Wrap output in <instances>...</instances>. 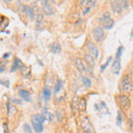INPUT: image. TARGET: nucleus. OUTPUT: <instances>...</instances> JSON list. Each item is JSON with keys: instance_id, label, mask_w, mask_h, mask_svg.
<instances>
[{"instance_id": "obj_36", "label": "nucleus", "mask_w": 133, "mask_h": 133, "mask_svg": "<svg viewBox=\"0 0 133 133\" xmlns=\"http://www.w3.org/2000/svg\"><path fill=\"white\" fill-rule=\"evenodd\" d=\"M79 133H81V132H79Z\"/></svg>"}, {"instance_id": "obj_34", "label": "nucleus", "mask_w": 133, "mask_h": 133, "mask_svg": "<svg viewBox=\"0 0 133 133\" xmlns=\"http://www.w3.org/2000/svg\"><path fill=\"white\" fill-rule=\"evenodd\" d=\"M130 36H131V37L133 36V29H132V32H131V35H130Z\"/></svg>"}, {"instance_id": "obj_1", "label": "nucleus", "mask_w": 133, "mask_h": 133, "mask_svg": "<svg viewBox=\"0 0 133 133\" xmlns=\"http://www.w3.org/2000/svg\"><path fill=\"white\" fill-rule=\"evenodd\" d=\"M119 90L122 94H126V95L133 91V81L129 75H125L121 79L119 83Z\"/></svg>"}, {"instance_id": "obj_21", "label": "nucleus", "mask_w": 133, "mask_h": 133, "mask_svg": "<svg viewBox=\"0 0 133 133\" xmlns=\"http://www.w3.org/2000/svg\"><path fill=\"white\" fill-rule=\"evenodd\" d=\"M82 82L83 83V85H84L86 88H90L91 86V79H90L89 77L83 76L82 77Z\"/></svg>"}, {"instance_id": "obj_35", "label": "nucleus", "mask_w": 133, "mask_h": 133, "mask_svg": "<svg viewBox=\"0 0 133 133\" xmlns=\"http://www.w3.org/2000/svg\"><path fill=\"white\" fill-rule=\"evenodd\" d=\"M36 2H39V1H41V0H36Z\"/></svg>"}, {"instance_id": "obj_15", "label": "nucleus", "mask_w": 133, "mask_h": 133, "mask_svg": "<svg viewBox=\"0 0 133 133\" xmlns=\"http://www.w3.org/2000/svg\"><path fill=\"white\" fill-rule=\"evenodd\" d=\"M19 94L26 102H30L31 101V98H30V94L29 91H25V90H20L19 91Z\"/></svg>"}, {"instance_id": "obj_30", "label": "nucleus", "mask_w": 133, "mask_h": 133, "mask_svg": "<svg viewBox=\"0 0 133 133\" xmlns=\"http://www.w3.org/2000/svg\"><path fill=\"white\" fill-rule=\"evenodd\" d=\"M5 66H0V73L4 72V71H5Z\"/></svg>"}, {"instance_id": "obj_3", "label": "nucleus", "mask_w": 133, "mask_h": 133, "mask_svg": "<svg viewBox=\"0 0 133 133\" xmlns=\"http://www.w3.org/2000/svg\"><path fill=\"white\" fill-rule=\"evenodd\" d=\"M98 21H99L100 25H101V28H103L104 29H107V30L111 29L114 27V25H115V21L112 19L111 14L109 12H105L98 19Z\"/></svg>"}, {"instance_id": "obj_5", "label": "nucleus", "mask_w": 133, "mask_h": 133, "mask_svg": "<svg viewBox=\"0 0 133 133\" xmlns=\"http://www.w3.org/2000/svg\"><path fill=\"white\" fill-rule=\"evenodd\" d=\"M80 125L83 133H96L91 122L87 116H83L80 121Z\"/></svg>"}, {"instance_id": "obj_17", "label": "nucleus", "mask_w": 133, "mask_h": 133, "mask_svg": "<svg viewBox=\"0 0 133 133\" xmlns=\"http://www.w3.org/2000/svg\"><path fill=\"white\" fill-rule=\"evenodd\" d=\"M51 92L50 88L49 87L44 88V90H43V98H44V101L48 102L51 98Z\"/></svg>"}, {"instance_id": "obj_13", "label": "nucleus", "mask_w": 133, "mask_h": 133, "mask_svg": "<svg viewBox=\"0 0 133 133\" xmlns=\"http://www.w3.org/2000/svg\"><path fill=\"white\" fill-rule=\"evenodd\" d=\"M49 48H50V51L51 52L54 53V54H59V53L61 51V44L57 42H54V43H52V44H51L50 46H49Z\"/></svg>"}, {"instance_id": "obj_8", "label": "nucleus", "mask_w": 133, "mask_h": 133, "mask_svg": "<svg viewBox=\"0 0 133 133\" xmlns=\"http://www.w3.org/2000/svg\"><path fill=\"white\" fill-rule=\"evenodd\" d=\"M85 45H86V48L88 50V53H90L95 59H98V56H99V50H98L97 45L91 41H87Z\"/></svg>"}, {"instance_id": "obj_18", "label": "nucleus", "mask_w": 133, "mask_h": 133, "mask_svg": "<svg viewBox=\"0 0 133 133\" xmlns=\"http://www.w3.org/2000/svg\"><path fill=\"white\" fill-rule=\"evenodd\" d=\"M21 64V61H20V59H18V58H14V63H12V68H11L10 72H14L16 71L18 68H20V66Z\"/></svg>"}, {"instance_id": "obj_11", "label": "nucleus", "mask_w": 133, "mask_h": 133, "mask_svg": "<svg viewBox=\"0 0 133 133\" xmlns=\"http://www.w3.org/2000/svg\"><path fill=\"white\" fill-rule=\"evenodd\" d=\"M79 102H80V98L76 96H75L72 99V111L74 115H77L78 112L80 111L79 108Z\"/></svg>"}, {"instance_id": "obj_31", "label": "nucleus", "mask_w": 133, "mask_h": 133, "mask_svg": "<svg viewBox=\"0 0 133 133\" xmlns=\"http://www.w3.org/2000/svg\"><path fill=\"white\" fill-rule=\"evenodd\" d=\"M9 56H10V54H9V53H6V54H4L3 58H4V59H7V58L9 57Z\"/></svg>"}, {"instance_id": "obj_19", "label": "nucleus", "mask_w": 133, "mask_h": 133, "mask_svg": "<svg viewBox=\"0 0 133 133\" xmlns=\"http://www.w3.org/2000/svg\"><path fill=\"white\" fill-rule=\"evenodd\" d=\"M43 115H44V116L45 117V119L49 122H51L53 120V118H54V115H53L51 113L49 112L46 108L44 109V114H43Z\"/></svg>"}, {"instance_id": "obj_25", "label": "nucleus", "mask_w": 133, "mask_h": 133, "mask_svg": "<svg viewBox=\"0 0 133 133\" xmlns=\"http://www.w3.org/2000/svg\"><path fill=\"white\" fill-rule=\"evenodd\" d=\"M129 124H130V129L132 130L133 129V112L130 113V117H129Z\"/></svg>"}, {"instance_id": "obj_6", "label": "nucleus", "mask_w": 133, "mask_h": 133, "mask_svg": "<svg viewBox=\"0 0 133 133\" xmlns=\"http://www.w3.org/2000/svg\"><path fill=\"white\" fill-rule=\"evenodd\" d=\"M92 36L94 40L97 43H102L106 37V33H105L104 29L101 27H95L91 31Z\"/></svg>"}, {"instance_id": "obj_10", "label": "nucleus", "mask_w": 133, "mask_h": 133, "mask_svg": "<svg viewBox=\"0 0 133 133\" xmlns=\"http://www.w3.org/2000/svg\"><path fill=\"white\" fill-rule=\"evenodd\" d=\"M121 59H115L113 62L112 66H111V71H112L114 75L118 76L120 74V72H121Z\"/></svg>"}, {"instance_id": "obj_32", "label": "nucleus", "mask_w": 133, "mask_h": 133, "mask_svg": "<svg viewBox=\"0 0 133 133\" xmlns=\"http://www.w3.org/2000/svg\"><path fill=\"white\" fill-rule=\"evenodd\" d=\"M5 20V19H4V17L3 16H0V25L2 24V23H3V21Z\"/></svg>"}, {"instance_id": "obj_24", "label": "nucleus", "mask_w": 133, "mask_h": 133, "mask_svg": "<svg viewBox=\"0 0 133 133\" xmlns=\"http://www.w3.org/2000/svg\"><path fill=\"white\" fill-rule=\"evenodd\" d=\"M112 59H113V58H112V57H109L108 59V61H107L106 63H105L104 65H102V66H101V68H100V70H101V72H103L105 69H106L107 68H108V66L109 65V64H110V62H111V61H112Z\"/></svg>"}, {"instance_id": "obj_27", "label": "nucleus", "mask_w": 133, "mask_h": 133, "mask_svg": "<svg viewBox=\"0 0 133 133\" xmlns=\"http://www.w3.org/2000/svg\"><path fill=\"white\" fill-rule=\"evenodd\" d=\"M0 84L5 86V88H10V82L8 80H0Z\"/></svg>"}, {"instance_id": "obj_4", "label": "nucleus", "mask_w": 133, "mask_h": 133, "mask_svg": "<svg viewBox=\"0 0 133 133\" xmlns=\"http://www.w3.org/2000/svg\"><path fill=\"white\" fill-rule=\"evenodd\" d=\"M75 64L79 72L81 74H86V75H91V68L88 66V64L85 62L84 59H81V58H76L75 61Z\"/></svg>"}, {"instance_id": "obj_16", "label": "nucleus", "mask_w": 133, "mask_h": 133, "mask_svg": "<svg viewBox=\"0 0 133 133\" xmlns=\"http://www.w3.org/2000/svg\"><path fill=\"white\" fill-rule=\"evenodd\" d=\"M32 126H33V129L36 132V133H42L44 131V124L42 123H38L36 122H32Z\"/></svg>"}, {"instance_id": "obj_9", "label": "nucleus", "mask_w": 133, "mask_h": 133, "mask_svg": "<svg viewBox=\"0 0 133 133\" xmlns=\"http://www.w3.org/2000/svg\"><path fill=\"white\" fill-rule=\"evenodd\" d=\"M111 9L112 12L115 14H121L123 12L122 0H113L111 3Z\"/></svg>"}, {"instance_id": "obj_22", "label": "nucleus", "mask_w": 133, "mask_h": 133, "mask_svg": "<svg viewBox=\"0 0 133 133\" xmlns=\"http://www.w3.org/2000/svg\"><path fill=\"white\" fill-rule=\"evenodd\" d=\"M116 124L121 127L123 124V115H122V111H117V117H116Z\"/></svg>"}, {"instance_id": "obj_2", "label": "nucleus", "mask_w": 133, "mask_h": 133, "mask_svg": "<svg viewBox=\"0 0 133 133\" xmlns=\"http://www.w3.org/2000/svg\"><path fill=\"white\" fill-rule=\"evenodd\" d=\"M115 99H116L117 105L120 107V108L122 109L124 112H127L129 111V109L130 108V98L128 97V95L126 94H120V95H117L115 97Z\"/></svg>"}, {"instance_id": "obj_33", "label": "nucleus", "mask_w": 133, "mask_h": 133, "mask_svg": "<svg viewBox=\"0 0 133 133\" xmlns=\"http://www.w3.org/2000/svg\"><path fill=\"white\" fill-rule=\"evenodd\" d=\"M5 1H6V2H12V0H5Z\"/></svg>"}, {"instance_id": "obj_28", "label": "nucleus", "mask_w": 133, "mask_h": 133, "mask_svg": "<svg viewBox=\"0 0 133 133\" xmlns=\"http://www.w3.org/2000/svg\"><path fill=\"white\" fill-rule=\"evenodd\" d=\"M12 109H14V108L11 105V101L9 100V101L7 102V113H8V115H11V114H12Z\"/></svg>"}, {"instance_id": "obj_26", "label": "nucleus", "mask_w": 133, "mask_h": 133, "mask_svg": "<svg viewBox=\"0 0 133 133\" xmlns=\"http://www.w3.org/2000/svg\"><path fill=\"white\" fill-rule=\"evenodd\" d=\"M23 130H24V131L26 133H32V130L29 124H24L23 125Z\"/></svg>"}, {"instance_id": "obj_14", "label": "nucleus", "mask_w": 133, "mask_h": 133, "mask_svg": "<svg viewBox=\"0 0 133 133\" xmlns=\"http://www.w3.org/2000/svg\"><path fill=\"white\" fill-rule=\"evenodd\" d=\"M24 10L26 12V14H27L28 17H29V19H30L31 21H33L34 19L36 18V14H35V11H34V9L32 7H30V6H24Z\"/></svg>"}, {"instance_id": "obj_29", "label": "nucleus", "mask_w": 133, "mask_h": 133, "mask_svg": "<svg viewBox=\"0 0 133 133\" xmlns=\"http://www.w3.org/2000/svg\"><path fill=\"white\" fill-rule=\"evenodd\" d=\"M4 128H5V132H4V133H9V130H8L7 124L4 123Z\"/></svg>"}, {"instance_id": "obj_7", "label": "nucleus", "mask_w": 133, "mask_h": 133, "mask_svg": "<svg viewBox=\"0 0 133 133\" xmlns=\"http://www.w3.org/2000/svg\"><path fill=\"white\" fill-rule=\"evenodd\" d=\"M41 7L44 15L51 16L54 14V11L50 3V0H41Z\"/></svg>"}, {"instance_id": "obj_12", "label": "nucleus", "mask_w": 133, "mask_h": 133, "mask_svg": "<svg viewBox=\"0 0 133 133\" xmlns=\"http://www.w3.org/2000/svg\"><path fill=\"white\" fill-rule=\"evenodd\" d=\"M84 61L88 64V66H89L90 68H91V69L94 68V66H95V61H96V59H94V58L92 57L91 55L90 54V53H85V54H84Z\"/></svg>"}, {"instance_id": "obj_20", "label": "nucleus", "mask_w": 133, "mask_h": 133, "mask_svg": "<svg viewBox=\"0 0 133 133\" xmlns=\"http://www.w3.org/2000/svg\"><path fill=\"white\" fill-rule=\"evenodd\" d=\"M63 89V82L61 80H58L56 84H55V88H54V93H57L59 91Z\"/></svg>"}, {"instance_id": "obj_23", "label": "nucleus", "mask_w": 133, "mask_h": 133, "mask_svg": "<svg viewBox=\"0 0 133 133\" xmlns=\"http://www.w3.org/2000/svg\"><path fill=\"white\" fill-rule=\"evenodd\" d=\"M124 51V47L123 45L119 46V48L117 49V51H116V55H115V59H121V57L123 55V52Z\"/></svg>"}]
</instances>
